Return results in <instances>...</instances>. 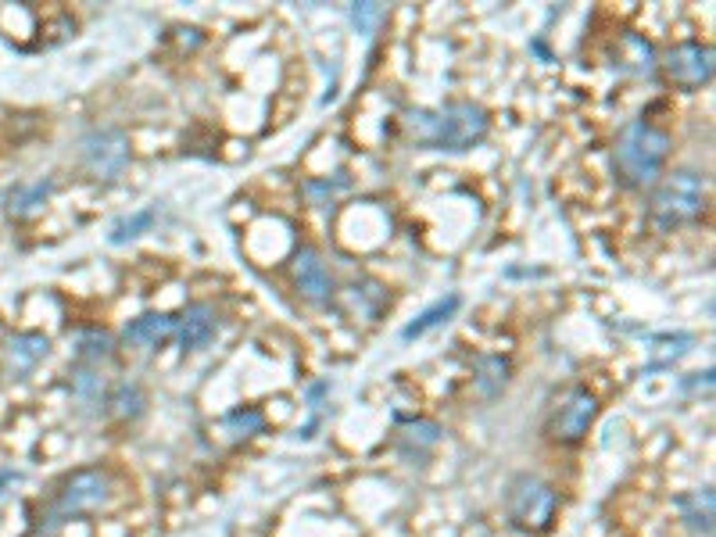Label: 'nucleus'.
<instances>
[{
	"instance_id": "f257e3e1",
	"label": "nucleus",
	"mask_w": 716,
	"mask_h": 537,
	"mask_svg": "<svg viewBox=\"0 0 716 537\" xmlns=\"http://www.w3.org/2000/svg\"><path fill=\"white\" fill-rule=\"evenodd\" d=\"M666 158H670V133L645 119L627 122L613 144V169L627 187L656 183Z\"/></svg>"
},
{
	"instance_id": "f03ea898",
	"label": "nucleus",
	"mask_w": 716,
	"mask_h": 537,
	"mask_svg": "<svg viewBox=\"0 0 716 537\" xmlns=\"http://www.w3.org/2000/svg\"><path fill=\"white\" fill-rule=\"evenodd\" d=\"M409 129L416 133V140L441 151H469L487 137L491 119L480 104H444L441 111H409Z\"/></svg>"
},
{
	"instance_id": "7ed1b4c3",
	"label": "nucleus",
	"mask_w": 716,
	"mask_h": 537,
	"mask_svg": "<svg viewBox=\"0 0 716 537\" xmlns=\"http://www.w3.org/2000/svg\"><path fill=\"white\" fill-rule=\"evenodd\" d=\"M702 208H706V179L695 169L670 172L652 194V219L663 230H674L681 222L699 219Z\"/></svg>"
},
{
	"instance_id": "20e7f679",
	"label": "nucleus",
	"mask_w": 716,
	"mask_h": 537,
	"mask_svg": "<svg viewBox=\"0 0 716 537\" xmlns=\"http://www.w3.org/2000/svg\"><path fill=\"white\" fill-rule=\"evenodd\" d=\"M111 498H115V487H111V477L104 469H79L54 495L51 520L61 523L69 520V516H79V512L104 509V505H111Z\"/></svg>"
},
{
	"instance_id": "39448f33",
	"label": "nucleus",
	"mask_w": 716,
	"mask_h": 537,
	"mask_svg": "<svg viewBox=\"0 0 716 537\" xmlns=\"http://www.w3.org/2000/svg\"><path fill=\"white\" fill-rule=\"evenodd\" d=\"M509 516L520 523L523 530H548L552 527V516L559 509V495H555V487L545 484L541 477H516L509 484Z\"/></svg>"
},
{
	"instance_id": "423d86ee",
	"label": "nucleus",
	"mask_w": 716,
	"mask_h": 537,
	"mask_svg": "<svg viewBox=\"0 0 716 537\" xmlns=\"http://www.w3.org/2000/svg\"><path fill=\"white\" fill-rule=\"evenodd\" d=\"M86 169L101 179H119L129 165V137L122 129H94L83 137Z\"/></svg>"
},
{
	"instance_id": "0eeeda50",
	"label": "nucleus",
	"mask_w": 716,
	"mask_h": 537,
	"mask_svg": "<svg viewBox=\"0 0 716 537\" xmlns=\"http://www.w3.org/2000/svg\"><path fill=\"white\" fill-rule=\"evenodd\" d=\"M598 416V398L588 391V387H573L570 394H566L563 401H559V409L552 412V419H548V434L555 437V441H580V437L588 434V427L595 423Z\"/></svg>"
},
{
	"instance_id": "6e6552de",
	"label": "nucleus",
	"mask_w": 716,
	"mask_h": 537,
	"mask_svg": "<svg viewBox=\"0 0 716 537\" xmlns=\"http://www.w3.org/2000/svg\"><path fill=\"white\" fill-rule=\"evenodd\" d=\"M663 69L684 90L706 86L713 79V47H706V43H677L663 54Z\"/></svg>"
},
{
	"instance_id": "1a4fd4ad",
	"label": "nucleus",
	"mask_w": 716,
	"mask_h": 537,
	"mask_svg": "<svg viewBox=\"0 0 716 537\" xmlns=\"http://www.w3.org/2000/svg\"><path fill=\"white\" fill-rule=\"evenodd\" d=\"M294 283H298L301 298L312 301V305H323V301H330L333 294V276L330 269L323 265V258H319L316 248H301L298 255H294Z\"/></svg>"
},
{
	"instance_id": "9d476101",
	"label": "nucleus",
	"mask_w": 716,
	"mask_h": 537,
	"mask_svg": "<svg viewBox=\"0 0 716 537\" xmlns=\"http://www.w3.org/2000/svg\"><path fill=\"white\" fill-rule=\"evenodd\" d=\"M215 330H219V316L215 308L197 301V305H187V312L176 319V337L183 351H201L215 341Z\"/></svg>"
},
{
	"instance_id": "9b49d317",
	"label": "nucleus",
	"mask_w": 716,
	"mask_h": 537,
	"mask_svg": "<svg viewBox=\"0 0 716 537\" xmlns=\"http://www.w3.org/2000/svg\"><path fill=\"white\" fill-rule=\"evenodd\" d=\"M47 355H51V341H47L43 333H15V337L8 341V348H4L11 376L33 373Z\"/></svg>"
},
{
	"instance_id": "f8f14e48",
	"label": "nucleus",
	"mask_w": 716,
	"mask_h": 537,
	"mask_svg": "<svg viewBox=\"0 0 716 537\" xmlns=\"http://www.w3.org/2000/svg\"><path fill=\"white\" fill-rule=\"evenodd\" d=\"M129 344H137V348H158L162 341L176 337V319L165 316V312H147V316L133 319L122 333Z\"/></svg>"
},
{
	"instance_id": "ddd939ff",
	"label": "nucleus",
	"mask_w": 716,
	"mask_h": 537,
	"mask_svg": "<svg viewBox=\"0 0 716 537\" xmlns=\"http://www.w3.org/2000/svg\"><path fill=\"white\" fill-rule=\"evenodd\" d=\"M51 190H54V179H40V183H29V187H15L8 197H4L8 215H15V219L36 215L43 208V201L51 197Z\"/></svg>"
},
{
	"instance_id": "4468645a",
	"label": "nucleus",
	"mask_w": 716,
	"mask_h": 537,
	"mask_svg": "<svg viewBox=\"0 0 716 537\" xmlns=\"http://www.w3.org/2000/svg\"><path fill=\"white\" fill-rule=\"evenodd\" d=\"M620 51H634L631 58H627V54H620L623 69L638 72V76H652V72H656V51H652V43H648L645 36L623 33L620 36Z\"/></svg>"
},
{
	"instance_id": "2eb2a0df",
	"label": "nucleus",
	"mask_w": 716,
	"mask_h": 537,
	"mask_svg": "<svg viewBox=\"0 0 716 537\" xmlns=\"http://www.w3.org/2000/svg\"><path fill=\"white\" fill-rule=\"evenodd\" d=\"M459 305H462L459 294H448V298H444V301H437V305H430L427 312H423V316L416 319V323L405 326V330H401V337H405V341H412V337H423V333H430V330H434V326H444V323H448V319L455 316V312H459Z\"/></svg>"
},
{
	"instance_id": "dca6fc26",
	"label": "nucleus",
	"mask_w": 716,
	"mask_h": 537,
	"mask_svg": "<svg viewBox=\"0 0 716 537\" xmlns=\"http://www.w3.org/2000/svg\"><path fill=\"white\" fill-rule=\"evenodd\" d=\"M509 384V362L502 355H484L477 362V391L484 398H498Z\"/></svg>"
},
{
	"instance_id": "f3484780",
	"label": "nucleus",
	"mask_w": 716,
	"mask_h": 537,
	"mask_svg": "<svg viewBox=\"0 0 716 537\" xmlns=\"http://www.w3.org/2000/svg\"><path fill=\"white\" fill-rule=\"evenodd\" d=\"M681 512H684V520H688L691 530L713 534V487H702V491H695V495L681 498Z\"/></svg>"
},
{
	"instance_id": "a211bd4d",
	"label": "nucleus",
	"mask_w": 716,
	"mask_h": 537,
	"mask_svg": "<svg viewBox=\"0 0 716 537\" xmlns=\"http://www.w3.org/2000/svg\"><path fill=\"white\" fill-rule=\"evenodd\" d=\"M154 219H158V208H140V212L126 215V219H119L115 226H111V244H126V240H137L140 233H147L154 226Z\"/></svg>"
},
{
	"instance_id": "6ab92c4d",
	"label": "nucleus",
	"mask_w": 716,
	"mask_h": 537,
	"mask_svg": "<svg viewBox=\"0 0 716 537\" xmlns=\"http://www.w3.org/2000/svg\"><path fill=\"white\" fill-rule=\"evenodd\" d=\"M111 412L119 419H137L144 412V391L137 384H122L111 398Z\"/></svg>"
},
{
	"instance_id": "aec40b11",
	"label": "nucleus",
	"mask_w": 716,
	"mask_h": 537,
	"mask_svg": "<svg viewBox=\"0 0 716 537\" xmlns=\"http://www.w3.org/2000/svg\"><path fill=\"white\" fill-rule=\"evenodd\" d=\"M76 351H79V358H86V362H101V358L111 355V337L101 330H86V333H79Z\"/></svg>"
},
{
	"instance_id": "412c9836",
	"label": "nucleus",
	"mask_w": 716,
	"mask_h": 537,
	"mask_svg": "<svg viewBox=\"0 0 716 537\" xmlns=\"http://www.w3.org/2000/svg\"><path fill=\"white\" fill-rule=\"evenodd\" d=\"M226 427L230 430H237V437H251V434H258V430L265 427V419H262V412H255V409H237V412H230L226 416Z\"/></svg>"
},
{
	"instance_id": "4be33fe9",
	"label": "nucleus",
	"mask_w": 716,
	"mask_h": 537,
	"mask_svg": "<svg viewBox=\"0 0 716 537\" xmlns=\"http://www.w3.org/2000/svg\"><path fill=\"white\" fill-rule=\"evenodd\" d=\"M72 391H76V398L83 401V405H94V401L101 398V376L83 369V373L72 376Z\"/></svg>"
},
{
	"instance_id": "5701e85b",
	"label": "nucleus",
	"mask_w": 716,
	"mask_h": 537,
	"mask_svg": "<svg viewBox=\"0 0 716 537\" xmlns=\"http://www.w3.org/2000/svg\"><path fill=\"white\" fill-rule=\"evenodd\" d=\"M344 187H348V176H337V183H330V179H323V183H316V179H312V183H305V194L312 197V201H319V194L333 197V194H337V190H344Z\"/></svg>"
},
{
	"instance_id": "b1692460",
	"label": "nucleus",
	"mask_w": 716,
	"mask_h": 537,
	"mask_svg": "<svg viewBox=\"0 0 716 537\" xmlns=\"http://www.w3.org/2000/svg\"><path fill=\"white\" fill-rule=\"evenodd\" d=\"M351 18H355L358 33H369L373 22L380 18V8H376V4H355V8H351Z\"/></svg>"
},
{
	"instance_id": "393cba45",
	"label": "nucleus",
	"mask_w": 716,
	"mask_h": 537,
	"mask_svg": "<svg viewBox=\"0 0 716 537\" xmlns=\"http://www.w3.org/2000/svg\"><path fill=\"white\" fill-rule=\"evenodd\" d=\"M409 437L423 444H437L441 441V427L437 423H409Z\"/></svg>"
},
{
	"instance_id": "a878e982",
	"label": "nucleus",
	"mask_w": 716,
	"mask_h": 537,
	"mask_svg": "<svg viewBox=\"0 0 716 537\" xmlns=\"http://www.w3.org/2000/svg\"><path fill=\"white\" fill-rule=\"evenodd\" d=\"M18 480H22V473H15V469H0V498H4V491L15 487Z\"/></svg>"
}]
</instances>
